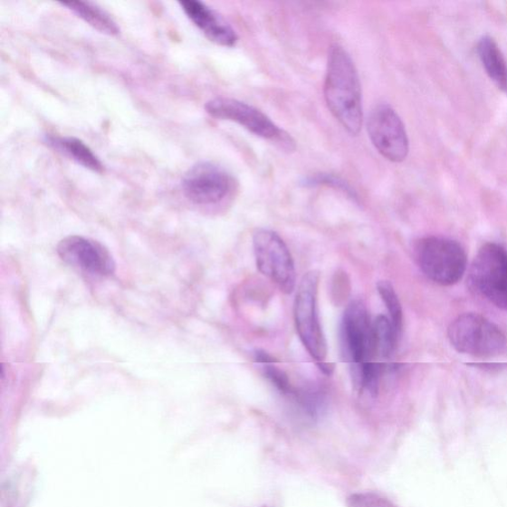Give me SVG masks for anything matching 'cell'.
Segmentation results:
<instances>
[{"label":"cell","instance_id":"1","mask_svg":"<svg viewBox=\"0 0 507 507\" xmlns=\"http://www.w3.org/2000/svg\"><path fill=\"white\" fill-rule=\"evenodd\" d=\"M324 98L334 118L351 135L360 133L364 112L360 78L349 53L340 44L330 49Z\"/></svg>","mask_w":507,"mask_h":507},{"label":"cell","instance_id":"2","mask_svg":"<svg viewBox=\"0 0 507 507\" xmlns=\"http://www.w3.org/2000/svg\"><path fill=\"white\" fill-rule=\"evenodd\" d=\"M415 257L426 276L444 287L459 282L467 271L468 258L457 241L441 237L419 239L415 245Z\"/></svg>","mask_w":507,"mask_h":507},{"label":"cell","instance_id":"3","mask_svg":"<svg viewBox=\"0 0 507 507\" xmlns=\"http://www.w3.org/2000/svg\"><path fill=\"white\" fill-rule=\"evenodd\" d=\"M448 338L456 351L475 358L499 357L507 350L500 327L478 313L458 316L449 326Z\"/></svg>","mask_w":507,"mask_h":507},{"label":"cell","instance_id":"4","mask_svg":"<svg viewBox=\"0 0 507 507\" xmlns=\"http://www.w3.org/2000/svg\"><path fill=\"white\" fill-rule=\"evenodd\" d=\"M320 273L311 271L301 279L293 304L295 329L317 365L326 362L327 344L317 309Z\"/></svg>","mask_w":507,"mask_h":507},{"label":"cell","instance_id":"5","mask_svg":"<svg viewBox=\"0 0 507 507\" xmlns=\"http://www.w3.org/2000/svg\"><path fill=\"white\" fill-rule=\"evenodd\" d=\"M474 292L507 311V251L496 243H487L475 255L469 272Z\"/></svg>","mask_w":507,"mask_h":507},{"label":"cell","instance_id":"6","mask_svg":"<svg viewBox=\"0 0 507 507\" xmlns=\"http://www.w3.org/2000/svg\"><path fill=\"white\" fill-rule=\"evenodd\" d=\"M341 344L343 354L351 366L353 379L367 364L375 362L374 327L361 301H352L345 310L341 322Z\"/></svg>","mask_w":507,"mask_h":507},{"label":"cell","instance_id":"7","mask_svg":"<svg viewBox=\"0 0 507 507\" xmlns=\"http://www.w3.org/2000/svg\"><path fill=\"white\" fill-rule=\"evenodd\" d=\"M213 118L235 122L254 135L269 140L283 150L293 151L295 143L291 135L274 124L265 113L252 105L229 98H216L206 104Z\"/></svg>","mask_w":507,"mask_h":507},{"label":"cell","instance_id":"8","mask_svg":"<svg viewBox=\"0 0 507 507\" xmlns=\"http://www.w3.org/2000/svg\"><path fill=\"white\" fill-rule=\"evenodd\" d=\"M257 268L283 293L295 288V267L292 254L284 241L269 229H259L253 236Z\"/></svg>","mask_w":507,"mask_h":507},{"label":"cell","instance_id":"9","mask_svg":"<svg viewBox=\"0 0 507 507\" xmlns=\"http://www.w3.org/2000/svg\"><path fill=\"white\" fill-rule=\"evenodd\" d=\"M367 129L378 152L390 162L406 160L409 151L406 126L390 105H376L368 115Z\"/></svg>","mask_w":507,"mask_h":507},{"label":"cell","instance_id":"10","mask_svg":"<svg viewBox=\"0 0 507 507\" xmlns=\"http://www.w3.org/2000/svg\"><path fill=\"white\" fill-rule=\"evenodd\" d=\"M182 186L190 202L199 206H213L221 203L231 194L235 182L225 167L211 162H202L189 168Z\"/></svg>","mask_w":507,"mask_h":507},{"label":"cell","instance_id":"11","mask_svg":"<svg viewBox=\"0 0 507 507\" xmlns=\"http://www.w3.org/2000/svg\"><path fill=\"white\" fill-rule=\"evenodd\" d=\"M57 252L69 265L97 276L109 277L115 271V262L110 251L92 239L69 236L59 243Z\"/></svg>","mask_w":507,"mask_h":507},{"label":"cell","instance_id":"12","mask_svg":"<svg viewBox=\"0 0 507 507\" xmlns=\"http://www.w3.org/2000/svg\"><path fill=\"white\" fill-rule=\"evenodd\" d=\"M187 16L214 43L234 47L238 35L227 21L215 10L197 0H185L179 3Z\"/></svg>","mask_w":507,"mask_h":507},{"label":"cell","instance_id":"13","mask_svg":"<svg viewBox=\"0 0 507 507\" xmlns=\"http://www.w3.org/2000/svg\"><path fill=\"white\" fill-rule=\"evenodd\" d=\"M477 53L490 79L507 92V62L499 45L492 37L484 36L479 41Z\"/></svg>","mask_w":507,"mask_h":507},{"label":"cell","instance_id":"14","mask_svg":"<svg viewBox=\"0 0 507 507\" xmlns=\"http://www.w3.org/2000/svg\"><path fill=\"white\" fill-rule=\"evenodd\" d=\"M47 143L55 150L66 155L72 161L89 168V170L101 174L104 167L100 158L93 154L90 148L75 137L48 136Z\"/></svg>","mask_w":507,"mask_h":507},{"label":"cell","instance_id":"15","mask_svg":"<svg viewBox=\"0 0 507 507\" xmlns=\"http://www.w3.org/2000/svg\"><path fill=\"white\" fill-rule=\"evenodd\" d=\"M62 6L68 7L73 14L100 32V33L114 36L120 33V27L110 14L100 7L91 3L70 2L62 3Z\"/></svg>","mask_w":507,"mask_h":507},{"label":"cell","instance_id":"16","mask_svg":"<svg viewBox=\"0 0 507 507\" xmlns=\"http://www.w3.org/2000/svg\"><path fill=\"white\" fill-rule=\"evenodd\" d=\"M377 356L392 358L396 351L398 333L392 321L385 315H378L373 322Z\"/></svg>","mask_w":507,"mask_h":507},{"label":"cell","instance_id":"17","mask_svg":"<svg viewBox=\"0 0 507 507\" xmlns=\"http://www.w3.org/2000/svg\"><path fill=\"white\" fill-rule=\"evenodd\" d=\"M377 288L380 298L387 306L389 320L399 335L404 327V312L393 284L387 281H382L378 283Z\"/></svg>","mask_w":507,"mask_h":507},{"label":"cell","instance_id":"18","mask_svg":"<svg viewBox=\"0 0 507 507\" xmlns=\"http://www.w3.org/2000/svg\"><path fill=\"white\" fill-rule=\"evenodd\" d=\"M277 361L263 364L262 368L263 375L270 380V383L276 387L282 395L292 397L295 392L293 386L291 384L289 376L285 374L282 368L277 367Z\"/></svg>","mask_w":507,"mask_h":507},{"label":"cell","instance_id":"19","mask_svg":"<svg viewBox=\"0 0 507 507\" xmlns=\"http://www.w3.org/2000/svg\"><path fill=\"white\" fill-rule=\"evenodd\" d=\"M306 187L326 186L342 190L349 196L355 197L354 190L343 179L330 174H319L304 178L302 182Z\"/></svg>","mask_w":507,"mask_h":507},{"label":"cell","instance_id":"20","mask_svg":"<svg viewBox=\"0 0 507 507\" xmlns=\"http://www.w3.org/2000/svg\"><path fill=\"white\" fill-rule=\"evenodd\" d=\"M348 507H397L388 500L374 493H355L348 499Z\"/></svg>","mask_w":507,"mask_h":507}]
</instances>
